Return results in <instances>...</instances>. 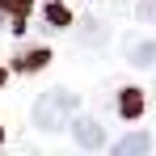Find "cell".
Listing matches in <instances>:
<instances>
[{
    "label": "cell",
    "instance_id": "cell-1",
    "mask_svg": "<svg viewBox=\"0 0 156 156\" xmlns=\"http://www.w3.org/2000/svg\"><path fill=\"white\" fill-rule=\"evenodd\" d=\"M76 105L80 97L72 89H47L34 110H30V118H34V127L47 131V135H59V131H68V122H76Z\"/></svg>",
    "mask_w": 156,
    "mask_h": 156
},
{
    "label": "cell",
    "instance_id": "cell-2",
    "mask_svg": "<svg viewBox=\"0 0 156 156\" xmlns=\"http://www.w3.org/2000/svg\"><path fill=\"white\" fill-rule=\"evenodd\" d=\"M72 139H76L84 152H97L105 144V127H101V118H76L72 122Z\"/></svg>",
    "mask_w": 156,
    "mask_h": 156
},
{
    "label": "cell",
    "instance_id": "cell-3",
    "mask_svg": "<svg viewBox=\"0 0 156 156\" xmlns=\"http://www.w3.org/2000/svg\"><path fill=\"white\" fill-rule=\"evenodd\" d=\"M26 17H30V0H0V26L21 34L26 30Z\"/></svg>",
    "mask_w": 156,
    "mask_h": 156
},
{
    "label": "cell",
    "instance_id": "cell-4",
    "mask_svg": "<svg viewBox=\"0 0 156 156\" xmlns=\"http://www.w3.org/2000/svg\"><path fill=\"white\" fill-rule=\"evenodd\" d=\"M148 152H152V135L148 131H131L110 148V156H148Z\"/></svg>",
    "mask_w": 156,
    "mask_h": 156
},
{
    "label": "cell",
    "instance_id": "cell-5",
    "mask_svg": "<svg viewBox=\"0 0 156 156\" xmlns=\"http://www.w3.org/2000/svg\"><path fill=\"white\" fill-rule=\"evenodd\" d=\"M127 63L135 68H156V38H139L127 47Z\"/></svg>",
    "mask_w": 156,
    "mask_h": 156
},
{
    "label": "cell",
    "instance_id": "cell-6",
    "mask_svg": "<svg viewBox=\"0 0 156 156\" xmlns=\"http://www.w3.org/2000/svg\"><path fill=\"white\" fill-rule=\"evenodd\" d=\"M47 63H51V51H47V47H30V51H21L17 59H13L17 72H42Z\"/></svg>",
    "mask_w": 156,
    "mask_h": 156
},
{
    "label": "cell",
    "instance_id": "cell-7",
    "mask_svg": "<svg viewBox=\"0 0 156 156\" xmlns=\"http://www.w3.org/2000/svg\"><path fill=\"white\" fill-rule=\"evenodd\" d=\"M118 114H122V118H139V114H144V93H139V89H122V93H118Z\"/></svg>",
    "mask_w": 156,
    "mask_h": 156
},
{
    "label": "cell",
    "instance_id": "cell-8",
    "mask_svg": "<svg viewBox=\"0 0 156 156\" xmlns=\"http://www.w3.org/2000/svg\"><path fill=\"white\" fill-rule=\"evenodd\" d=\"M47 21H51L55 30H63L68 21H72V13H68V9H63L59 0H51V4H47Z\"/></svg>",
    "mask_w": 156,
    "mask_h": 156
},
{
    "label": "cell",
    "instance_id": "cell-9",
    "mask_svg": "<svg viewBox=\"0 0 156 156\" xmlns=\"http://www.w3.org/2000/svg\"><path fill=\"white\" fill-rule=\"evenodd\" d=\"M80 42H89V47L105 42V26H97V21H84V34H80Z\"/></svg>",
    "mask_w": 156,
    "mask_h": 156
},
{
    "label": "cell",
    "instance_id": "cell-10",
    "mask_svg": "<svg viewBox=\"0 0 156 156\" xmlns=\"http://www.w3.org/2000/svg\"><path fill=\"white\" fill-rule=\"evenodd\" d=\"M0 84H4V68H0Z\"/></svg>",
    "mask_w": 156,
    "mask_h": 156
}]
</instances>
